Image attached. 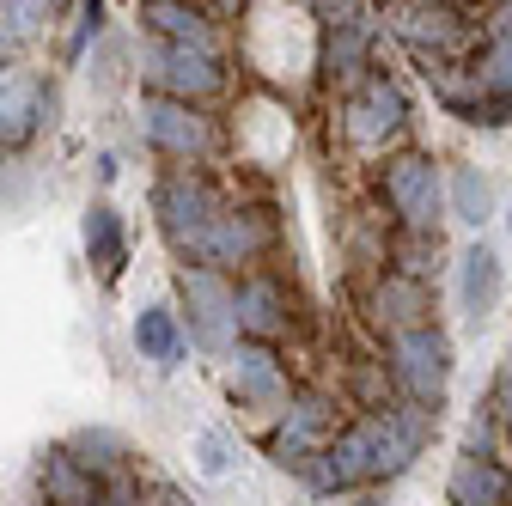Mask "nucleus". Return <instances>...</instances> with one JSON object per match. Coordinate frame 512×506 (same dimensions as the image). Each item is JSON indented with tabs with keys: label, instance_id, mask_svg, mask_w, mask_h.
<instances>
[{
	"label": "nucleus",
	"instance_id": "obj_8",
	"mask_svg": "<svg viewBox=\"0 0 512 506\" xmlns=\"http://www.w3.org/2000/svg\"><path fill=\"white\" fill-rule=\"evenodd\" d=\"M147 74L165 98H183V104H202L226 86V68H220V55L208 49H183V43H153L147 55Z\"/></svg>",
	"mask_w": 512,
	"mask_h": 506
},
{
	"label": "nucleus",
	"instance_id": "obj_24",
	"mask_svg": "<svg viewBox=\"0 0 512 506\" xmlns=\"http://www.w3.org/2000/svg\"><path fill=\"white\" fill-rule=\"evenodd\" d=\"M86 250H92L98 269H116L122 263V220H116L110 202H92L86 208Z\"/></svg>",
	"mask_w": 512,
	"mask_h": 506
},
{
	"label": "nucleus",
	"instance_id": "obj_5",
	"mask_svg": "<svg viewBox=\"0 0 512 506\" xmlns=\"http://www.w3.org/2000/svg\"><path fill=\"white\" fill-rule=\"evenodd\" d=\"M378 189H384V202H391V214H397L403 232H439V214H452V208H445V177H439V165L421 159V153L384 159Z\"/></svg>",
	"mask_w": 512,
	"mask_h": 506
},
{
	"label": "nucleus",
	"instance_id": "obj_1",
	"mask_svg": "<svg viewBox=\"0 0 512 506\" xmlns=\"http://www.w3.org/2000/svg\"><path fill=\"white\" fill-rule=\"evenodd\" d=\"M153 214H159L165 244L177 250L189 269H202L208 250H214V226H220L226 202L214 196L208 177H196V171H171V177H159V189H153Z\"/></svg>",
	"mask_w": 512,
	"mask_h": 506
},
{
	"label": "nucleus",
	"instance_id": "obj_22",
	"mask_svg": "<svg viewBox=\"0 0 512 506\" xmlns=\"http://www.w3.org/2000/svg\"><path fill=\"white\" fill-rule=\"evenodd\" d=\"M445 208H452L458 226H488L494 183L482 177V165H452V177H445Z\"/></svg>",
	"mask_w": 512,
	"mask_h": 506
},
{
	"label": "nucleus",
	"instance_id": "obj_2",
	"mask_svg": "<svg viewBox=\"0 0 512 506\" xmlns=\"http://www.w3.org/2000/svg\"><path fill=\"white\" fill-rule=\"evenodd\" d=\"M452 372H458V354H452V336L439 324L391 336V385L403 391V403L439 415L445 397H452Z\"/></svg>",
	"mask_w": 512,
	"mask_h": 506
},
{
	"label": "nucleus",
	"instance_id": "obj_26",
	"mask_svg": "<svg viewBox=\"0 0 512 506\" xmlns=\"http://www.w3.org/2000/svg\"><path fill=\"white\" fill-rule=\"evenodd\" d=\"M506 439V427H500V409H494V397H482L476 403V415H470V427H464V452H476V458H494V446Z\"/></svg>",
	"mask_w": 512,
	"mask_h": 506
},
{
	"label": "nucleus",
	"instance_id": "obj_9",
	"mask_svg": "<svg viewBox=\"0 0 512 506\" xmlns=\"http://www.w3.org/2000/svg\"><path fill=\"white\" fill-rule=\"evenodd\" d=\"M141 122H147V141L171 159H202L214 147V122L196 110V104H183V98H147L141 104Z\"/></svg>",
	"mask_w": 512,
	"mask_h": 506
},
{
	"label": "nucleus",
	"instance_id": "obj_6",
	"mask_svg": "<svg viewBox=\"0 0 512 506\" xmlns=\"http://www.w3.org/2000/svg\"><path fill=\"white\" fill-rule=\"evenodd\" d=\"M330 439H336V409H330V397L299 391V397H287L281 427L269 433V464H275V470H293V476H311L317 452H324Z\"/></svg>",
	"mask_w": 512,
	"mask_h": 506
},
{
	"label": "nucleus",
	"instance_id": "obj_19",
	"mask_svg": "<svg viewBox=\"0 0 512 506\" xmlns=\"http://www.w3.org/2000/svg\"><path fill=\"white\" fill-rule=\"evenodd\" d=\"M506 488H512V470H500V458H476V452H464L452 464V482H445L452 506H506Z\"/></svg>",
	"mask_w": 512,
	"mask_h": 506
},
{
	"label": "nucleus",
	"instance_id": "obj_13",
	"mask_svg": "<svg viewBox=\"0 0 512 506\" xmlns=\"http://www.w3.org/2000/svg\"><path fill=\"white\" fill-rule=\"evenodd\" d=\"M403 43L421 55V68L433 61V68H445V61H458L464 43H470V25L452 13V7H421L403 19Z\"/></svg>",
	"mask_w": 512,
	"mask_h": 506
},
{
	"label": "nucleus",
	"instance_id": "obj_15",
	"mask_svg": "<svg viewBox=\"0 0 512 506\" xmlns=\"http://www.w3.org/2000/svg\"><path fill=\"white\" fill-rule=\"evenodd\" d=\"M43 104H49L43 86L0 61V147H25L37 135V122H43Z\"/></svg>",
	"mask_w": 512,
	"mask_h": 506
},
{
	"label": "nucleus",
	"instance_id": "obj_34",
	"mask_svg": "<svg viewBox=\"0 0 512 506\" xmlns=\"http://www.w3.org/2000/svg\"><path fill=\"white\" fill-rule=\"evenodd\" d=\"M391 7H397V0H391Z\"/></svg>",
	"mask_w": 512,
	"mask_h": 506
},
{
	"label": "nucleus",
	"instance_id": "obj_21",
	"mask_svg": "<svg viewBox=\"0 0 512 506\" xmlns=\"http://www.w3.org/2000/svg\"><path fill=\"white\" fill-rule=\"evenodd\" d=\"M135 348L153 366H177L183 360V324H177L171 305H141L135 311Z\"/></svg>",
	"mask_w": 512,
	"mask_h": 506
},
{
	"label": "nucleus",
	"instance_id": "obj_28",
	"mask_svg": "<svg viewBox=\"0 0 512 506\" xmlns=\"http://www.w3.org/2000/svg\"><path fill=\"white\" fill-rule=\"evenodd\" d=\"M305 7H311L317 19H324L330 31H336V25H354V19H360V0H305Z\"/></svg>",
	"mask_w": 512,
	"mask_h": 506
},
{
	"label": "nucleus",
	"instance_id": "obj_35",
	"mask_svg": "<svg viewBox=\"0 0 512 506\" xmlns=\"http://www.w3.org/2000/svg\"><path fill=\"white\" fill-rule=\"evenodd\" d=\"M506 220H512V214H506Z\"/></svg>",
	"mask_w": 512,
	"mask_h": 506
},
{
	"label": "nucleus",
	"instance_id": "obj_17",
	"mask_svg": "<svg viewBox=\"0 0 512 506\" xmlns=\"http://www.w3.org/2000/svg\"><path fill=\"white\" fill-rule=\"evenodd\" d=\"M147 31L153 43H183V49H208L220 55V31L202 19V7H189V0H147Z\"/></svg>",
	"mask_w": 512,
	"mask_h": 506
},
{
	"label": "nucleus",
	"instance_id": "obj_25",
	"mask_svg": "<svg viewBox=\"0 0 512 506\" xmlns=\"http://www.w3.org/2000/svg\"><path fill=\"white\" fill-rule=\"evenodd\" d=\"M476 86L482 92H500V98H512V37H494L482 55H476Z\"/></svg>",
	"mask_w": 512,
	"mask_h": 506
},
{
	"label": "nucleus",
	"instance_id": "obj_29",
	"mask_svg": "<svg viewBox=\"0 0 512 506\" xmlns=\"http://www.w3.org/2000/svg\"><path fill=\"white\" fill-rule=\"evenodd\" d=\"M494 409H500V427H506V439H512V354L500 360V378H494Z\"/></svg>",
	"mask_w": 512,
	"mask_h": 506
},
{
	"label": "nucleus",
	"instance_id": "obj_23",
	"mask_svg": "<svg viewBox=\"0 0 512 506\" xmlns=\"http://www.w3.org/2000/svg\"><path fill=\"white\" fill-rule=\"evenodd\" d=\"M68 452H74L92 476H116V470H122V458H128L122 433H110V427H80V433L68 439Z\"/></svg>",
	"mask_w": 512,
	"mask_h": 506
},
{
	"label": "nucleus",
	"instance_id": "obj_16",
	"mask_svg": "<svg viewBox=\"0 0 512 506\" xmlns=\"http://www.w3.org/2000/svg\"><path fill=\"white\" fill-rule=\"evenodd\" d=\"M500 287H506V263H500V250L470 244L464 257H458V305H464V318H470V324H482L488 311L500 305Z\"/></svg>",
	"mask_w": 512,
	"mask_h": 506
},
{
	"label": "nucleus",
	"instance_id": "obj_7",
	"mask_svg": "<svg viewBox=\"0 0 512 506\" xmlns=\"http://www.w3.org/2000/svg\"><path fill=\"white\" fill-rule=\"evenodd\" d=\"M403 122H409V98H403L397 80H384V74H372L366 86H354L348 104H342V129H348V141L366 147V153H378L384 141H397Z\"/></svg>",
	"mask_w": 512,
	"mask_h": 506
},
{
	"label": "nucleus",
	"instance_id": "obj_27",
	"mask_svg": "<svg viewBox=\"0 0 512 506\" xmlns=\"http://www.w3.org/2000/svg\"><path fill=\"white\" fill-rule=\"evenodd\" d=\"M196 458H202V476H214V482H226V476H232V439H226L220 427H208V433H196Z\"/></svg>",
	"mask_w": 512,
	"mask_h": 506
},
{
	"label": "nucleus",
	"instance_id": "obj_14",
	"mask_svg": "<svg viewBox=\"0 0 512 506\" xmlns=\"http://www.w3.org/2000/svg\"><path fill=\"white\" fill-rule=\"evenodd\" d=\"M372 318L391 330V336L433 324V293H427V281H415V275H397V269H391V275L372 287Z\"/></svg>",
	"mask_w": 512,
	"mask_h": 506
},
{
	"label": "nucleus",
	"instance_id": "obj_12",
	"mask_svg": "<svg viewBox=\"0 0 512 506\" xmlns=\"http://www.w3.org/2000/svg\"><path fill=\"white\" fill-rule=\"evenodd\" d=\"M275 226L263 208H226L220 226H214V250H208V269H238V263H256L269 250Z\"/></svg>",
	"mask_w": 512,
	"mask_h": 506
},
{
	"label": "nucleus",
	"instance_id": "obj_31",
	"mask_svg": "<svg viewBox=\"0 0 512 506\" xmlns=\"http://www.w3.org/2000/svg\"><path fill=\"white\" fill-rule=\"evenodd\" d=\"M348 506H384V500H378V494H354Z\"/></svg>",
	"mask_w": 512,
	"mask_h": 506
},
{
	"label": "nucleus",
	"instance_id": "obj_11",
	"mask_svg": "<svg viewBox=\"0 0 512 506\" xmlns=\"http://www.w3.org/2000/svg\"><path fill=\"white\" fill-rule=\"evenodd\" d=\"M232 391L250 409H287V378H281V360L269 354V342L232 348Z\"/></svg>",
	"mask_w": 512,
	"mask_h": 506
},
{
	"label": "nucleus",
	"instance_id": "obj_18",
	"mask_svg": "<svg viewBox=\"0 0 512 506\" xmlns=\"http://www.w3.org/2000/svg\"><path fill=\"white\" fill-rule=\"evenodd\" d=\"M43 500L49 506H98L104 500V488H98V476L68 452V446H55V452H43Z\"/></svg>",
	"mask_w": 512,
	"mask_h": 506
},
{
	"label": "nucleus",
	"instance_id": "obj_3",
	"mask_svg": "<svg viewBox=\"0 0 512 506\" xmlns=\"http://www.w3.org/2000/svg\"><path fill=\"white\" fill-rule=\"evenodd\" d=\"M378 439H384V409L336 427V439L317 452V464H311L305 482L317 494H360V488H372L378 482Z\"/></svg>",
	"mask_w": 512,
	"mask_h": 506
},
{
	"label": "nucleus",
	"instance_id": "obj_30",
	"mask_svg": "<svg viewBox=\"0 0 512 506\" xmlns=\"http://www.w3.org/2000/svg\"><path fill=\"white\" fill-rule=\"evenodd\" d=\"M494 25H500V37H512V0L500 7V19H494Z\"/></svg>",
	"mask_w": 512,
	"mask_h": 506
},
{
	"label": "nucleus",
	"instance_id": "obj_20",
	"mask_svg": "<svg viewBox=\"0 0 512 506\" xmlns=\"http://www.w3.org/2000/svg\"><path fill=\"white\" fill-rule=\"evenodd\" d=\"M366 55H372V31L354 19V25H336L330 31V43H324V74L336 80V86H366L372 74H366Z\"/></svg>",
	"mask_w": 512,
	"mask_h": 506
},
{
	"label": "nucleus",
	"instance_id": "obj_10",
	"mask_svg": "<svg viewBox=\"0 0 512 506\" xmlns=\"http://www.w3.org/2000/svg\"><path fill=\"white\" fill-rule=\"evenodd\" d=\"M238 330H244L250 342H275V336L293 330V299H287V287H281L275 275L238 281Z\"/></svg>",
	"mask_w": 512,
	"mask_h": 506
},
{
	"label": "nucleus",
	"instance_id": "obj_33",
	"mask_svg": "<svg viewBox=\"0 0 512 506\" xmlns=\"http://www.w3.org/2000/svg\"><path fill=\"white\" fill-rule=\"evenodd\" d=\"M506 506H512V488H506Z\"/></svg>",
	"mask_w": 512,
	"mask_h": 506
},
{
	"label": "nucleus",
	"instance_id": "obj_32",
	"mask_svg": "<svg viewBox=\"0 0 512 506\" xmlns=\"http://www.w3.org/2000/svg\"><path fill=\"white\" fill-rule=\"evenodd\" d=\"M214 7H226V13H232V7H244V0H214Z\"/></svg>",
	"mask_w": 512,
	"mask_h": 506
},
{
	"label": "nucleus",
	"instance_id": "obj_4",
	"mask_svg": "<svg viewBox=\"0 0 512 506\" xmlns=\"http://www.w3.org/2000/svg\"><path fill=\"white\" fill-rule=\"evenodd\" d=\"M177 299L189 311V342H202L208 354H232L238 348V287H226L220 269H183L177 275Z\"/></svg>",
	"mask_w": 512,
	"mask_h": 506
}]
</instances>
